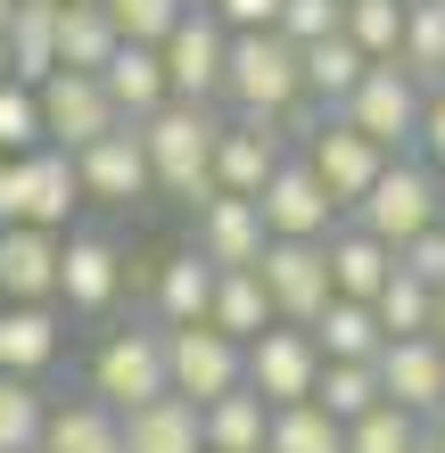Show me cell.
<instances>
[{
	"label": "cell",
	"mask_w": 445,
	"mask_h": 453,
	"mask_svg": "<svg viewBox=\"0 0 445 453\" xmlns=\"http://www.w3.org/2000/svg\"><path fill=\"white\" fill-rule=\"evenodd\" d=\"M223 99L240 116H272L289 132H313L322 116H305V50L280 34V25H256V34H231L223 50Z\"/></svg>",
	"instance_id": "cell-1"
},
{
	"label": "cell",
	"mask_w": 445,
	"mask_h": 453,
	"mask_svg": "<svg viewBox=\"0 0 445 453\" xmlns=\"http://www.w3.org/2000/svg\"><path fill=\"white\" fill-rule=\"evenodd\" d=\"M215 108L206 99H165L141 116V149H149V181L181 206L215 198Z\"/></svg>",
	"instance_id": "cell-2"
},
{
	"label": "cell",
	"mask_w": 445,
	"mask_h": 453,
	"mask_svg": "<svg viewBox=\"0 0 445 453\" xmlns=\"http://www.w3.org/2000/svg\"><path fill=\"white\" fill-rule=\"evenodd\" d=\"M248 380V346L223 338L215 322H165V388L190 404H215Z\"/></svg>",
	"instance_id": "cell-3"
},
{
	"label": "cell",
	"mask_w": 445,
	"mask_h": 453,
	"mask_svg": "<svg viewBox=\"0 0 445 453\" xmlns=\"http://www.w3.org/2000/svg\"><path fill=\"white\" fill-rule=\"evenodd\" d=\"M355 223L372 239H387V248H404L412 231L437 223V173L412 165V157H387V165L372 173V190L355 198Z\"/></svg>",
	"instance_id": "cell-4"
},
{
	"label": "cell",
	"mask_w": 445,
	"mask_h": 453,
	"mask_svg": "<svg viewBox=\"0 0 445 453\" xmlns=\"http://www.w3.org/2000/svg\"><path fill=\"white\" fill-rule=\"evenodd\" d=\"M256 280H265V297L280 322H313L338 288H330V248L322 239H265V256H256Z\"/></svg>",
	"instance_id": "cell-5"
},
{
	"label": "cell",
	"mask_w": 445,
	"mask_h": 453,
	"mask_svg": "<svg viewBox=\"0 0 445 453\" xmlns=\"http://www.w3.org/2000/svg\"><path fill=\"white\" fill-rule=\"evenodd\" d=\"M223 50H231V25L215 9H181L173 34L157 42V58H165V91L173 99H223Z\"/></svg>",
	"instance_id": "cell-6"
},
{
	"label": "cell",
	"mask_w": 445,
	"mask_h": 453,
	"mask_svg": "<svg viewBox=\"0 0 445 453\" xmlns=\"http://www.w3.org/2000/svg\"><path fill=\"white\" fill-rule=\"evenodd\" d=\"M338 116H347L355 132H372L380 149H404L412 132H421V83H412V74H404L396 58H372V66H363V83L347 91V108H338Z\"/></svg>",
	"instance_id": "cell-7"
},
{
	"label": "cell",
	"mask_w": 445,
	"mask_h": 453,
	"mask_svg": "<svg viewBox=\"0 0 445 453\" xmlns=\"http://www.w3.org/2000/svg\"><path fill=\"white\" fill-rule=\"evenodd\" d=\"M313 380H322V346L305 322H265L248 338V388L265 404H297V395H313Z\"/></svg>",
	"instance_id": "cell-8"
},
{
	"label": "cell",
	"mask_w": 445,
	"mask_h": 453,
	"mask_svg": "<svg viewBox=\"0 0 445 453\" xmlns=\"http://www.w3.org/2000/svg\"><path fill=\"white\" fill-rule=\"evenodd\" d=\"M91 395H99V404H116V412L165 395V330H116L91 355Z\"/></svg>",
	"instance_id": "cell-9"
},
{
	"label": "cell",
	"mask_w": 445,
	"mask_h": 453,
	"mask_svg": "<svg viewBox=\"0 0 445 453\" xmlns=\"http://www.w3.org/2000/svg\"><path fill=\"white\" fill-rule=\"evenodd\" d=\"M34 99H42V141H58V149H83V141H99L108 124H124L116 99H108V83H99V74H83V66L42 74Z\"/></svg>",
	"instance_id": "cell-10"
},
{
	"label": "cell",
	"mask_w": 445,
	"mask_h": 453,
	"mask_svg": "<svg viewBox=\"0 0 445 453\" xmlns=\"http://www.w3.org/2000/svg\"><path fill=\"white\" fill-rule=\"evenodd\" d=\"M387 157H396V149H380L372 132H355L347 116H322V124L305 132V165L322 173V190H330L338 206H355L363 190H372V173L387 165Z\"/></svg>",
	"instance_id": "cell-11"
},
{
	"label": "cell",
	"mask_w": 445,
	"mask_h": 453,
	"mask_svg": "<svg viewBox=\"0 0 445 453\" xmlns=\"http://www.w3.org/2000/svg\"><path fill=\"white\" fill-rule=\"evenodd\" d=\"M74 173H83V198H99V206H133V198L157 190L141 124H108L99 141H83V149H74Z\"/></svg>",
	"instance_id": "cell-12"
},
{
	"label": "cell",
	"mask_w": 445,
	"mask_h": 453,
	"mask_svg": "<svg viewBox=\"0 0 445 453\" xmlns=\"http://www.w3.org/2000/svg\"><path fill=\"white\" fill-rule=\"evenodd\" d=\"M256 206H265L272 239H330V215H338V198L322 190V173H313L305 157H280L272 181L256 190Z\"/></svg>",
	"instance_id": "cell-13"
},
{
	"label": "cell",
	"mask_w": 445,
	"mask_h": 453,
	"mask_svg": "<svg viewBox=\"0 0 445 453\" xmlns=\"http://www.w3.org/2000/svg\"><path fill=\"white\" fill-rule=\"evenodd\" d=\"M372 371H380V395H387V404H404L412 420H429V412L445 404V346H437L429 330L387 338L380 355H372Z\"/></svg>",
	"instance_id": "cell-14"
},
{
	"label": "cell",
	"mask_w": 445,
	"mask_h": 453,
	"mask_svg": "<svg viewBox=\"0 0 445 453\" xmlns=\"http://www.w3.org/2000/svg\"><path fill=\"white\" fill-rule=\"evenodd\" d=\"M83 206V173H74V149L42 141L17 157V223H42V231H66V215Z\"/></svg>",
	"instance_id": "cell-15"
},
{
	"label": "cell",
	"mask_w": 445,
	"mask_h": 453,
	"mask_svg": "<svg viewBox=\"0 0 445 453\" xmlns=\"http://www.w3.org/2000/svg\"><path fill=\"white\" fill-rule=\"evenodd\" d=\"M58 248H66V231L0 223V297L9 305H50L58 297Z\"/></svg>",
	"instance_id": "cell-16"
},
{
	"label": "cell",
	"mask_w": 445,
	"mask_h": 453,
	"mask_svg": "<svg viewBox=\"0 0 445 453\" xmlns=\"http://www.w3.org/2000/svg\"><path fill=\"white\" fill-rule=\"evenodd\" d=\"M116 288H124V248L108 231H66V248H58V297L74 313H108Z\"/></svg>",
	"instance_id": "cell-17"
},
{
	"label": "cell",
	"mask_w": 445,
	"mask_h": 453,
	"mask_svg": "<svg viewBox=\"0 0 445 453\" xmlns=\"http://www.w3.org/2000/svg\"><path fill=\"white\" fill-rule=\"evenodd\" d=\"M265 206H256V198H240V190H215V198H198V256L206 264H223V273H231V264H256V256H265Z\"/></svg>",
	"instance_id": "cell-18"
},
{
	"label": "cell",
	"mask_w": 445,
	"mask_h": 453,
	"mask_svg": "<svg viewBox=\"0 0 445 453\" xmlns=\"http://www.w3.org/2000/svg\"><path fill=\"white\" fill-rule=\"evenodd\" d=\"M272 165H280V124L272 116H240V124L215 132V190L256 198L272 181Z\"/></svg>",
	"instance_id": "cell-19"
},
{
	"label": "cell",
	"mask_w": 445,
	"mask_h": 453,
	"mask_svg": "<svg viewBox=\"0 0 445 453\" xmlns=\"http://www.w3.org/2000/svg\"><path fill=\"white\" fill-rule=\"evenodd\" d=\"M124 453H206V429H198V404L190 395H149V404L124 412Z\"/></svg>",
	"instance_id": "cell-20"
},
{
	"label": "cell",
	"mask_w": 445,
	"mask_h": 453,
	"mask_svg": "<svg viewBox=\"0 0 445 453\" xmlns=\"http://www.w3.org/2000/svg\"><path fill=\"white\" fill-rule=\"evenodd\" d=\"M99 83H108V99H116V116L124 124H141L149 108H165V58H157V42H116L108 50V66H99Z\"/></svg>",
	"instance_id": "cell-21"
},
{
	"label": "cell",
	"mask_w": 445,
	"mask_h": 453,
	"mask_svg": "<svg viewBox=\"0 0 445 453\" xmlns=\"http://www.w3.org/2000/svg\"><path fill=\"white\" fill-rule=\"evenodd\" d=\"M305 330H313V346H322V363H372L380 346H387L380 305H372V297H330Z\"/></svg>",
	"instance_id": "cell-22"
},
{
	"label": "cell",
	"mask_w": 445,
	"mask_h": 453,
	"mask_svg": "<svg viewBox=\"0 0 445 453\" xmlns=\"http://www.w3.org/2000/svg\"><path fill=\"white\" fill-rule=\"evenodd\" d=\"M198 429H206V453H265V437H272V404L240 380L231 395L198 404Z\"/></svg>",
	"instance_id": "cell-23"
},
{
	"label": "cell",
	"mask_w": 445,
	"mask_h": 453,
	"mask_svg": "<svg viewBox=\"0 0 445 453\" xmlns=\"http://www.w3.org/2000/svg\"><path fill=\"white\" fill-rule=\"evenodd\" d=\"M322 248H330V288H338V297H380L387 273H396V248L372 239L363 223H355V231H330Z\"/></svg>",
	"instance_id": "cell-24"
},
{
	"label": "cell",
	"mask_w": 445,
	"mask_h": 453,
	"mask_svg": "<svg viewBox=\"0 0 445 453\" xmlns=\"http://www.w3.org/2000/svg\"><path fill=\"white\" fill-rule=\"evenodd\" d=\"M206 322H215L223 338H240V346L265 330V322H280L272 297H265V280H256V264H231V273L215 264V297H206Z\"/></svg>",
	"instance_id": "cell-25"
},
{
	"label": "cell",
	"mask_w": 445,
	"mask_h": 453,
	"mask_svg": "<svg viewBox=\"0 0 445 453\" xmlns=\"http://www.w3.org/2000/svg\"><path fill=\"white\" fill-rule=\"evenodd\" d=\"M363 66H372V58L347 42V25H338V34H322V42H305V99L338 116V108H347V91L363 83Z\"/></svg>",
	"instance_id": "cell-26"
},
{
	"label": "cell",
	"mask_w": 445,
	"mask_h": 453,
	"mask_svg": "<svg viewBox=\"0 0 445 453\" xmlns=\"http://www.w3.org/2000/svg\"><path fill=\"white\" fill-rule=\"evenodd\" d=\"M116 42H124V34H116L108 0H58V66H83V74H99Z\"/></svg>",
	"instance_id": "cell-27"
},
{
	"label": "cell",
	"mask_w": 445,
	"mask_h": 453,
	"mask_svg": "<svg viewBox=\"0 0 445 453\" xmlns=\"http://www.w3.org/2000/svg\"><path fill=\"white\" fill-rule=\"evenodd\" d=\"M42 363H58V313L0 297V371H42Z\"/></svg>",
	"instance_id": "cell-28"
},
{
	"label": "cell",
	"mask_w": 445,
	"mask_h": 453,
	"mask_svg": "<svg viewBox=\"0 0 445 453\" xmlns=\"http://www.w3.org/2000/svg\"><path fill=\"white\" fill-rule=\"evenodd\" d=\"M265 453H347V420L322 412L313 395H297V404H272V437Z\"/></svg>",
	"instance_id": "cell-29"
},
{
	"label": "cell",
	"mask_w": 445,
	"mask_h": 453,
	"mask_svg": "<svg viewBox=\"0 0 445 453\" xmlns=\"http://www.w3.org/2000/svg\"><path fill=\"white\" fill-rule=\"evenodd\" d=\"M396 66L412 83H445V0H412L404 9V42H396Z\"/></svg>",
	"instance_id": "cell-30"
},
{
	"label": "cell",
	"mask_w": 445,
	"mask_h": 453,
	"mask_svg": "<svg viewBox=\"0 0 445 453\" xmlns=\"http://www.w3.org/2000/svg\"><path fill=\"white\" fill-rule=\"evenodd\" d=\"M206 297H215V264L198 248L165 256V273H157V313L165 322H206Z\"/></svg>",
	"instance_id": "cell-31"
},
{
	"label": "cell",
	"mask_w": 445,
	"mask_h": 453,
	"mask_svg": "<svg viewBox=\"0 0 445 453\" xmlns=\"http://www.w3.org/2000/svg\"><path fill=\"white\" fill-rule=\"evenodd\" d=\"M9 74L17 83L58 74V9H17L9 17Z\"/></svg>",
	"instance_id": "cell-32"
},
{
	"label": "cell",
	"mask_w": 445,
	"mask_h": 453,
	"mask_svg": "<svg viewBox=\"0 0 445 453\" xmlns=\"http://www.w3.org/2000/svg\"><path fill=\"white\" fill-rule=\"evenodd\" d=\"M42 420H50V395L34 388V371H0V453L42 445Z\"/></svg>",
	"instance_id": "cell-33"
},
{
	"label": "cell",
	"mask_w": 445,
	"mask_h": 453,
	"mask_svg": "<svg viewBox=\"0 0 445 453\" xmlns=\"http://www.w3.org/2000/svg\"><path fill=\"white\" fill-rule=\"evenodd\" d=\"M412 445H421V420H412L404 404H387V395L347 420V453H412Z\"/></svg>",
	"instance_id": "cell-34"
},
{
	"label": "cell",
	"mask_w": 445,
	"mask_h": 453,
	"mask_svg": "<svg viewBox=\"0 0 445 453\" xmlns=\"http://www.w3.org/2000/svg\"><path fill=\"white\" fill-rule=\"evenodd\" d=\"M372 305H380V330H387V338H412V330H429L437 288H429V280H412L404 264H396V273H387V288H380Z\"/></svg>",
	"instance_id": "cell-35"
},
{
	"label": "cell",
	"mask_w": 445,
	"mask_h": 453,
	"mask_svg": "<svg viewBox=\"0 0 445 453\" xmlns=\"http://www.w3.org/2000/svg\"><path fill=\"white\" fill-rule=\"evenodd\" d=\"M313 404L338 412V420L372 412V404H380V371H372V363H322V380H313Z\"/></svg>",
	"instance_id": "cell-36"
},
{
	"label": "cell",
	"mask_w": 445,
	"mask_h": 453,
	"mask_svg": "<svg viewBox=\"0 0 445 453\" xmlns=\"http://www.w3.org/2000/svg\"><path fill=\"white\" fill-rule=\"evenodd\" d=\"M347 42L363 58H396L404 42V0H347Z\"/></svg>",
	"instance_id": "cell-37"
},
{
	"label": "cell",
	"mask_w": 445,
	"mask_h": 453,
	"mask_svg": "<svg viewBox=\"0 0 445 453\" xmlns=\"http://www.w3.org/2000/svg\"><path fill=\"white\" fill-rule=\"evenodd\" d=\"M25 149H42V99L34 83H0V157H25Z\"/></svg>",
	"instance_id": "cell-38"
},
{
	"label": "cell",
	"mask_w": 445,
	"mask_h": 453,
	"mask_svg": "<svg viewBox=\"0 0 445 453\" xmlns=\"http://www.w3.org/2000/svg\"><path fill=\"white\" fill-rule=\"evenodd\" d=\"M181 9H190V0H108V17H116L124 42H165Z\"/></svg>",
	"instance_id": "cell-39"
},
{
	"label": "cell",
	"mask_w": 445,
	"mask_h": 453,
	"mask_svg": "<svg viewBox=\"0 0 445 453\" xmlns=\"http://www.w3.org/2000/svg\"><path fill=\"white\" fill-rule=\"evenodd\" d=\"M338 25H347V0H280V34H289L297 50L338 34Z\"/></svg>",
	"instance_id": "cell-40"
},
{
	"label": "cell",
	"mask_w": 445,
	"mask_h": 453,
	"mask_svg": "<svg viewBox=\"0 0 445 453\" xmlns=\"http://www.w3.org/2000/svg\"><path fill=\"white\" fill-rule=\"evenodd\" d=\"M396 264L412 280H429V288H445V223H429V231H412L404 248H396Z\"/></svg>",
	"instance_id": "cell-41"
},
{
	"label": "cell",
	"mask_w": 445,
	"mask_h": 453,
	"mask_svg": "<svg viewBox=\"0 0 445 453\" xmlns=\"http://www.w3.org/2000/svg\"><path fill=\"white\" fill-rule=\"evenodd\" d=\"M215 17L231 34H256V25H280V0H215Z\"/></svg>",
	"instance_id": "cell-42"
},
{
	"label": "cell",
	"mask_w": 445,
	"mask_h": 453,
	"mask_svg": "<svg viewBox=\"0 0 445 453\" xmlns=\"http://www.w3.org/2000/svg\"><path fill=\"white\" fill-rule=\"evenodd\" d=\"M412 141H421L429 149V165H445V83L421 99V132H412Z\"/></svg>",
	"instance_id": "cell-43"
},
{
	"label": "cell",
	"mask_w": 445,
	"mask_h": 453,
	"mask_svg": "<svg viewBox=\"0 0 445 453\" xmlns=\"http://www.w3.org/2000/svg\"><path fill=\"white\" fill-rule=\"evenodd\" d=\"M0 223H17V157H0Z\"/></svg>",
	"instance_id": "cell-44"
},
{
	"label": "cell",
	"mask_w": 445,
	"mask_h": 453,
	"mask_svg": "<svg viewBox=\"0 0 445 453\" xmlns=\"http://www.w3.org/2000/svg\"><path fill=\"white\" fill-rule=\"evenodd\" d=\"M429 338L445 346V288H437V313H429Z\"/></svg>",
	"instance_id": "cell-45"
},
{
	"label": "cell",
	"mask_w": 445,
	"mask_h": 453,
	"mask_svg": "<svg viewBox=\"0 0 445 453\" xmlns=\"http://www.w3.org/2000/svg\"><path fill=\"white\" fill-rule=\"evenodd\" d=\"M429 437H437V445H445V404H437V412H429Z\"/></svg>",
	"instance_id": "cell-46"
},
{
	"label": "cell",
	"mask_w": 445,
	"mask_h": 453,
	"mask_svg": "<svg viewBox=\"0 0 445 453\" xmlns=\"http://www.w3.org/2000/svg\"><path fill=\"white\" fill-rule=\"evenodd\" d=\"M412 453H445V445H437V437H429V429H421V445H412Z\"/></svg>",
	"instance_id": "cell-47"
},
{
	"label": "cell",
	"mask_w": 445,
	"mask_h": 453,
	"mask_svg": "<svg viewBox=\"0 0 445 453\" xmlns=\"http://www.w3.org/2000/svg\"><path fill=\"white\" fill-rule=\"evenodd\" d=\"M0 83H9V34H0Z\"/></svg>",
	"instance_id": "cell-48"
},
{
	"label": "cell",
	"mask_w": 445,
	"mask_h": 453,
	"mask_svg": "<svg viewBox=\"0 0 445 453\" xmlns=\"http://www.w3.org/2000/svg\"><path fill=\"white\" fill-rule=\"evenodd\" d=\"M9 17H17V0H0V34H9Z\"/></svg>",
	"instance_id": "cell-49"
},
{
	"label": "cell",
	"mask_w": 445,
	"mask_h": 453,
	"mask_svg": "<svg viewBox=\"0 0 445 453\" xmlns=\"http://www.w3.org/2000/svg\"><path fill=\"white\" fill-rule=\"evenodd\" d=\"M17 9H58V0H17Z\"/></svg>",
	"instance_id": "cell-50"
},
{
	"label": "cell",
	"mask_w": 445,
	"mask_h": 453,
	"mask_svg": "<svg viewBox=\"0 0 445 453\" xmlns=\"http://www.w3.org/2000/svg\"><path fill=\"white\" fill-rule=\"evenodd\" d=\"M437 223H445V181H437Z\"/></svg>",
	"instance_id": "cell-51"
},
{
	"label": "cell",
	"mask_w": 445,
	"mask_h": 453,
	"mask_svg": "<svg viewBox=\"0 0 445 453\" xmlns=\"http://www.w3.org/2000/svg\"><path fill=\"white\" fill-rule=\"evenodd\" d=\"M190 9H215V0H190Z\"/></svg>",
	"instance_id": "cell-52"
},
{
	"label": "cell",
	"mask_w": 445,
	"mask_h": 453,
	"mask_svg": "<svg viewBox=\"0 0 445 453\" xmlns=\"http://www.w3.org/2000/svg\"><path fill=\"white\" fill-rule=\"evenodd\" d=\"M25 453H50V445H25Z\"/></svg>",
	"instance_id": "cell-53"
},
{
	"label": "cell",
	"mask_w": 445,
	"mask_h": 453,
	"mask_svg": "<svg viewBox=\"0 0 445 453\" xmlns=\"http://www.w3.org/2000/svg\"><path fill=\"white\" fill-rule=\"evenodd\" d=\"M404 9H412V0H404Z\"/></svg>",
	"instance_id": "cell-54"
}]
</instances>
